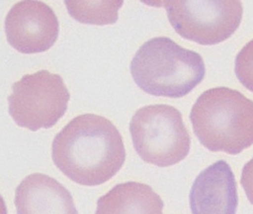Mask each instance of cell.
Here are the masks:
<instances>
[{"label":"cell","instance_id":"obj_5","mask_svg":"<svg viewBox=\"0 0 253 214\" xmlns=\"http://www.w3.org/2000/svg\"><path fill=\"white\" fill-rule=\"evenodd\" d=\"M9 113L19 127L30 130L50 128L62 118L70 92L59 75L42 70L13 84Z\"/></svg>","mask_w":253,"mask_h":214},{"label":"cell","instance_id":"obj_12","mask_svg":"<svg viewBox=\"0 0 253 214\" xmlns=\"http://www.w3.org/2000/svg\"><path fill=\"white\" fill-rule=\"evenodd\" d=\"M235 74L241 84L253 92V39L237 54Z\"/></svg>","mask_w":253,"mask_h":214},{"label":"cell","instance_id":"obj_8","mask_svg":"<svg viewBox=\"0 0 253 214\" xmlns=\"http://www.w3.org/2000/svg\"><path fill=\"white\" fill-rule=\"evenodd\" d=\"M192 214H236L237 183L225 161H218L196 177L190 193Z\"/></svg>","mask_w":253,"mask_h":214},{"label":"cell","instance_id":"obj_10","mask_svg":"<svg viewBox=\"0 0 253 214\" xmlns=\"http://www.w3.org/2000/svg\"><path fill=\"white\" fill-rule=\"evenodd\" d=\"M163 200L152 187L126 182L98 199L95 214H163Z\"/></svg>","mask_w":253,"mask_h":214},{"label":"cell","instance_id":"obj_14","mask_svg":"<svg viewBox=\"0 0 253 214\" xmlns=\"http://www.w3.org/2000/svg\"><path fill=\"white\" fill-rule=\"evenodd\" d=\"M0 214H8L6 204L1 195H0Z\"/></svg>","mask_w":253,"mask_h":214},{"label":"cell","instance_id":"obj_4","mask_svg":"<svg viewBox=\"0 0 253 214\" xmlns=\"http://www.w3.org/2000/svg\"><path fill=\"white\" fill-rule=\"evenodd\" d=\"M129 130L134 149L146 163L166 168L183 161L190 150V135L176 108L156 104L140 108Z\"/></svg>","mask_w":253,"mask_h":214},{"label":"cell","instance_id":"obj_11","mask_svg":"<svg viewBox=\"0 0 253 214\" xmlns=\"http://www.w3.org/2000/svg\"><path fill=\"white\" fill-rule=\"evenodd\" d=\"M69 13L80 22L95 25L113 24L118 19V10L123 5L122 1L109 2H65Z\"/></svg>","mask_w":253,"mask_h":214},{"label":"cell","instance_id":"obj_1","mask_svg":"<svg viewBox=\"0 0 253 214\" xmlns=\"http://www.w3.org/2000/svg\"><path fill=\"white\" fill-rule=\"evenodd\" d=\"M54 165L72 181L83 186L106 183L126 160L123 138L114 123L96 114H81L53 139Z\"/></svg>","mask_w":253,"mask_h":214},{"label":"cell","instance_id":"obj_2","mask_svg":"<svg viewBox=\"0 0 253 214\" xmlns=\"http://www.w3.org/2000/svg\"><path fill=\"white\" fill-rule=\"evenodd\" d=\"M190 121L209 151L236 155L253 145V101L236 89L218 87L203 92Z\"/></svg>","mask_w":253,"mask_h":214},{"label":"cell","instance_id":"obj_9","mask_svg":"<svg viewBox=\"0 0 253 214\" xmlns=\"http://www.w3.org/2000/svg\"><path fill=\"white\" fill-rule=\"evenodd\" d=\"M17 214H78L70 191L54 178L34 173L15 190Z\"/></svg>","mask_w":253,"mask_h":214},{"label":"cell","instance_id":"obj_6","mask_svg":"<svg viewBox=\"0 0 253 214\" xmlns=\"http://www.w3.org/2000/svg\"><path fill=\"white\" fill-rule=\"evenodd\" d=\"M162 5L178 34L201 45H215L228 39L243 16L240 1H168Z\"/></svg>","mask_w":253,"mask_h":214},{"label":"cell","instance_id":"obj_13","mask_svg":"<svg viewBox=\"0 0 253 214\" xmlns=\"http://www.w3.org/2000/svg\"><path fill=\"white\" fill-rule=\"evenodd\" d=\"M241 185L245 189L249 201L253 205V158L245 165L243 169Z\"/></svg>","mask_w":253,"mask_h":214},{"label":"cell","instance_id":"obj_7","mask_svg":"<svg viewBox=\"0 0 253 214\" xmlns=\"http://www.w3.org/2000/svg\"><path fill=\"white\" fill-rule=\"evenodd\" d=\"M59 32L57 16L41 1H20L5 18L7 40L22 53H38L51 49Z\"/></svg>","mask_w":253,"mask_h":214},{"label":"cell","instance_id":"obj_3","mask_svg":"<svg viewBox=\"0 0 253 214\" xmlns=\"http://www.w3.org/2000/svg\"><path fill=\"white\" fill-rule=\"evenodd\" d=\"M130 73L145 92L180 98L202 82L206 66L199 53L160 37L140 47L130 63Z\"/></svg>","mask_w":253,"mask_h":214}]
</instances>
